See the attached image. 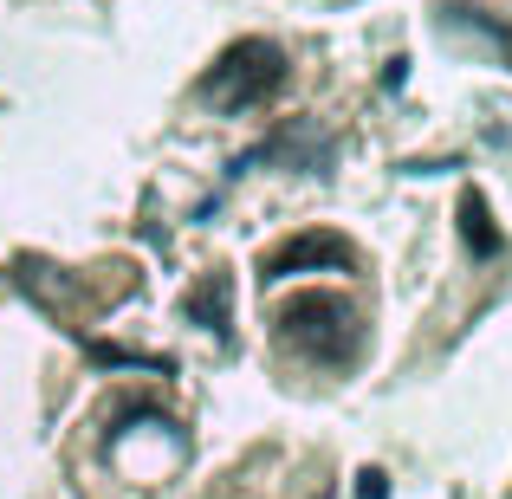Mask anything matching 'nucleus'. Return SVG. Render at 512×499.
I'll return each instance as SVG.
<instances>
[{"instance_id":"7ed1b4c3","label":"nucleus","mask_w":512,"mask_h":499,"mask_svg":"<svg viewBox=\"0 0 512 499\" xmlns=\"http://www.w3.org/2000/svg\"><path fill=\"white\" fill-rule=\"evenodd\" d=\"M350 266H357V247H350L344 234H325V227H312V234L279 240V247L260 260V279H292V273H350Z\"/></svg>"},{"instance_id":"39448f33","label":"nucleus","mask_w":512,"mask_h":499,"mask_svg":"<svg viewBox=\"0 0 512 499\" xmlns=\"http://www.w3.org/2000/svg\"><path fill=\"white\" fill-rule=\"evenodd\" d=\"M461 240H467V247L480 253V260H487V253H500V227L487 221V201H480L474 188L461 195Z\"/></svg>"},{"instance_id":"423d86ee","label":"nucleus","mask_w":512,"mask_h":499,"mask_svg":"<svg viewBox=\"0 0 512 499\" xmlns=\"http://www.w3.org/2000/svg\"><path fill=\"white\" fill-rule=\"evenodd\" d=\"M357 493L363 499H383V474H357Z\"/></svg>"},{"instance_id":"f03ea898","label":"nucleus","mask_w":512,"mask_h":499,"mask_svg":"<svg viewBox=\"0 0 512 499\" xmlns=\"http://www.w3.org/2000/svg\"><path fill=\"white\" fill-rule=\"evenodd\" d=\"M279 331H286L312 363H350L357 344H363L357 305L338 299V292H292L286 312H279Z\"/></svg>"},{"instance_id":"f257e3e1","label":"nucleus","mask_w":512,"mask_h":499,"mask_svg":"<svg viewBox=\"0 0 512 499\" xmlns=\"http://www.w3.org/2000/svg\"><path fill=\"white\" fill-rule=\"evenodd\" d=\"M279 85H286V52H279L273 39H234V46L201 72V98H208L214 111H253V104H266Z\"/></svg>"},{"instance_id":"20e7f679","label":"nucleus","mask_w":512,"mask_h":499,"mask_svg":"<svg viewBox=\"0 0 512 499\" xmlns=\"http://www.w3.org/2000/svg\"><path fill=\"white\" fill-rule=\"evenodd\" d=\"M188 325L201 331H227L234 325V279L227 273H208L195 292H188Z\"/></svg>"}]
</instances>
